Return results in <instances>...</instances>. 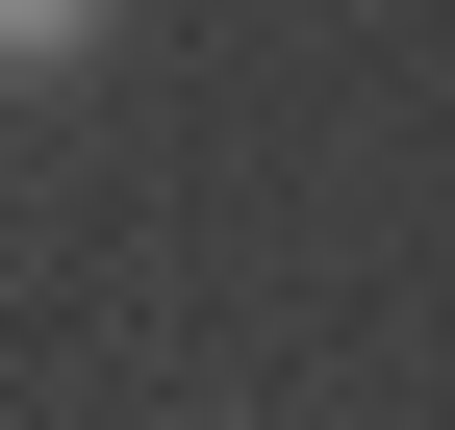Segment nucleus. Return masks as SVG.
Instances as JSON below:
<instances>
[{
    "instance_id": "f257e3e1",
    "label": "nucleus",
    "mask_w": 455,
    "mask_h": 430,
    "mask_svg": "<svg viewBox=\"0 0 455 430\" xmlns=\"http://www.w3.org/2000/svg\"><path fill=\"white\" fill-rule=\"evenodd\" d=\"M76 26H101V0H0V76H26V51H76Z\"/></svg>"
}]
</instances>
